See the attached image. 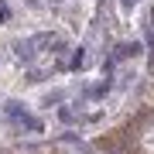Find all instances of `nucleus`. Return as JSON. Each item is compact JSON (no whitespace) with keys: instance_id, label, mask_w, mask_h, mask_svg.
<instances>
[{"instance_id":"1","label":"nucleus","mask_w":154,"mask_h":154,"mask_svg":"<svg viewBox=\"0 0 154 154\" xmlns=\"http://www.w3.org/2000/svg\"><path fill=\"white\" fill-rule=\"evenodd\" d=\"M140 41H120V45H116V51H113V58L116 62H127V58H137L140 55Z\"/></svg>"},{"instance_id":"2","label":"nucleus","mask_w":154,"mask_h":154,"mask_svg":"<svg viewBox=\"0 0 154 154\" xmlns=\"http://www.w3.org/2000/svg\"><path fill=\"white\" fill-rule=\"evenodd\" d=\"M34 38H24V41H14V51H17V62H24V65H31L34 62Z\"/></svg>"},{"instance_id":"3","label":"nucleus","mask_w":154,"mask_h":154,"mask_svg":"<svg viewBox=\"0 0 154 154\" xmlns=\"http://www.w3.org/2000/svg\"><path fill=\"white\" fill-rule=\"evenodd\" d=\"M96 147L103 154H130V144H127V140H113V137H103Z\"/></svg>"},{"instance_id":"4","label":"nucleus","mask_w":154,"mask_h":154,"mask_svg":"<svg viewBox=\"0 0 154 154\" xmlns=\"http://www.w3.org/2000/svg\"><path fill=\"white\" fill-rule=\"evenodd\" d=\"M144 34H147V48H151V58H154V11L144 17Z\"/></svg>"},{"instance_id":"5","label":"nucleus","mask_w":154,"mask_h":154,"mask_svg":"<svg viewBox=\"0 0 154 154\" xmlns=\"http://www.w3.org/2000/svg\"><path fill=\"white\" fill-rule=\"evenodd\" d=\"M58 120H62V123H75V120H82V116L72 110V106H58Z\"/></svg>"},{"instance_id":"6","label":"nucleus","mask_w":154,"mask_h":154,"mask_svg":"<svg viewBox=\"0 0 154 154\" xmlns=\"http://www.w3.org/2000/svg\"><path fill=\"white\" fill-rule=\"evenodd\" d=\"M62 99H65V93H62V89H55V93H48V96L41 99V106H48V110H51V106H58Z\"/></svg>"},{"instance_id":"7","label":"nucleus","mask_w":154,"mask_h":154,"mask_svg":"<svg viewBox=\"0 0 154 154\" xmlns=\"http://www.w3.org/2000/svg\"><path fill=\"white\" fill-rule=\"evenodd\" d=\"M69 69H86V48H75V55H72Z\"/></svg>"},{"instance_id":"8","label":"nucleus","mask_w":154,"mask_h":154,"mask_svg":"<svg viewBox=\"0 0 154 154\" xmlns=\"http://www.w3.org/2000/svg\"><path fill=\"white\" fill-rule=\"evenodd\" d=\"M7 17H11V7H7L4 0H0V21H7Z\"/></svg>"},{"instance_id":"9","label":"nucleus","mask_w":154,"mask_h":154,"mask_svg":"<svg viewBox=\"0 0 154 154\" xmlns=\"http://www.w3.org/2000/svg\"><path fill=\"white\" fill-rule=\"evenodd\" d=\"M134 4H137V0H120V7H123V11H130Z\"/></svg>"}]
</instances>
